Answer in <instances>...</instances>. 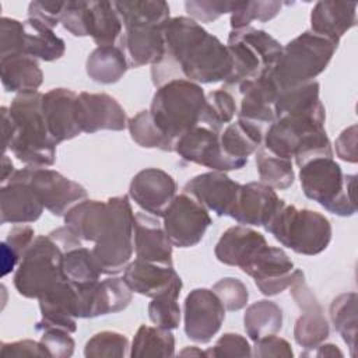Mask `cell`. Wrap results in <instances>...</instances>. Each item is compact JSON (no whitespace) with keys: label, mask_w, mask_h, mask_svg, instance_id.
Returning a JSON list of instances; mask_svg holds the SVG:
<instances>
[{"label":"cell","mask_w":358,"mask_h":358,"mask_svg":"<svg viewBox=\"0 0 358 358\" xmlns=\"http://www.w3.org/2000/svg\"><path fill=\"white\" fill-rule=\"evenodd\" d=\"M14 176L28 182L43 207L57 217L66 215L71 207L87 199L84 186L55 169L25 166L15 171Z\"/></svg>","instance_id":"cell-11"},{"label":"cell","mask_w":358,"mask_h":358,"mask_svg":"<svg viewBox=\"0 0 358 358\" xmlns=\"http://www.w3.org/2000/svg\"><path fill=\"white\" fill-rule=\"evenodd\" d=\"M319 83L313 80L310 83L280 91L275 102V117L284 115H326L324 106L319 98Z\"/></svg>","instance_id":"cell-36"},{"label":"cell","mask_w":358,"mask_h":358,"mask_svg":"<svg viewBox=\"0 0 358 358\" xmlns=\"http://www.w3.org/2000/svg\"><path fill=\"white\" fill-rule=\"evenodd\" d=\"M176 182L168 172L159 168H145L133 176L129 194L143 211L164 217L176 196Z\"/></svg>","instance_id":"cell-17"},{"label":"cell","mask_w":358,"mask_h":358,"mask_svg":"<svg viewBox=\"0 0 358 358\" xmlns=\"http://www.w3.org/2000/svg\"><path fill=\"white\" fill-rule=\"evenodd\" d=\"M324 120L326 115L278 116L263 137L264 148L281 158H295L298 166L313 158L333 157Z\"/></svg>","instance_id":"cell-3"},{"label":"cell","mask_w":358,"mask_h":358,"mask_svg":"<svg viewBox=\"0 0 358 358\" xmlns=\"http://www.w3.org/2000/svg\"><path fill=\"white\" fill-rule=\"evenodd\" d=\"M64 250L48 234L35 236L21 257L14 274V287L25 298H39L64 280L62 259Z\"/></svg>","instance_id":"cell-9"},{"label":"cell","mask_w":358,"mask_h":358,"mask_svg":"<svg viewBox=\"0 0 358 358\" xmlns=\"http://www.w3.org/2000/svg\"><path fill=\"white\" fill-rule=\"evenodd\" d=\"M123 280L133 292L148 298L182 287V278L172 264L151 263L141 259H136L124 267Z\"/></svg>","instance_id":"cell-27"},{"label":"cell","mask_w":358,"mask_h":358,"mask_svg":"<svg viewBox=\"0 0 358 358\" xmlns=\"http://www.w3.org/2000/svg\"><path fill=\"white\" fill-rule=\"evenodd\" d=\"M164 28L152 24L123 27L117 46L123 50L129 67L157 64L165 55Z\"/></svg>","instance_id":"cell-22"},{"label":"cell","mask_w":358,"mask_h":358,"mask_svg":"<svg viewBox=\"0 0 358 358\" xmlns=\"http://www.w3.org/2000/svg\"><path fill=\"white\" fill-rule=\"evenodd\" d=\"M256 168L260 182L274 190H285L294 185L295 173L291 159L277 157L264 147L256 152Z\"/></svg>","instance_id":"cell-42"},{"label":"cell","mask_w":358,"mask_h":358,"mask_svg":"<svg viewBox=\"0 0 358 358\" xmlns=\"http://www.w3.org/2000/svg\"><path fill=\"white\" fill-rule=\"evenodd\" d=\"M241 183L218 171H210L193 176L183 186V192L193 196L208 211L218 217L231 215Z\"/></svg>","instance_id":"cell-20"},{"label":"cell","mask_w":358,"mask_h":358,"mask_svg":"<svg viewBox=\"0 0 358 358\" xmlns=\"http://www.w3.org/2000/svg\"><path fill=\"white\" fill-rule=\"evenodd\" d=\"M130 137L143 148L173 151L175 144L155 124L150 110H141L127 120Z\"/></svg>","instance_id":"cell-44"},{"label":"cell","mask_w":358,"mask_h":358,"mask_svg":"<svg viewBox=\"0 0 358 358\" xmlns=\"http://www.w3.org/2000/svg\"><path fill=\"white\" fill-rule=\"evenodd\" d=\"M355 175H344L333 157H319L299 166V180L305 196L338 217L357 211Z\"/></svg>","instance_id":"cell-6"},{"label":"cell","mask_w":358,"mask_h":358,"mask_svg":"<svg viewBox=\"0 0 358 358\" xmlns=\"http://www.w3.org/2000/svg\"><path fill=\"white\" fill-rule=\"evenodd\" d=\"M0 355L3 358H22V357H46L50 358L46 348L41 341L35 340H18L13 343H1Z\"/></svg>","instance_id":"cell-56"},{"label":"cell","mask_w":358,"mask_h":358,"mask_svg":"<svg viewBox=\"0 0 358 358\" xmlns=\"http://www.w3.org/2000/svg\"><path fill=\"white\" fill-rule=\"evenodd\" d=\"M24 22L1 17L0 20V57L24 55Z\"/></svg>","instance_id":"cell-51"},{"label":"cell","mask_w":358,"mask_h":358,"mask_svg":"<svg viewBox=\"0 0 358 358\" xmlns=\"http://www.w3.org/2000/svg\"><path fill=\"white\" fill-rule=\"evenodd\" d=\"M284 204L273 187L262 182H249L241 185L229 217L241 225L266 227Z\"/></svg>","instance_id":"cell-18"},{"label":"cell","mask_w":358,"mask_h":358,"mask_svg":"<svg viewBox=\"0 0 358 358\" xmlns=\"http://www.w3.org/2000/svg\"><path fill=\"white\" fill-rule=\"evenodd\" d=\"M176 154L187 162L203 165L211 171L227 172L243 168L248 162L228 157L220 144V133L197 124L185 133L175 144Z\"/></svg>","instance_id":"cell-13"},{"label":"cell","mask_w":358,"mask_h":358,"mask_svg":"<svg viewBox=\"0 0 358 358\" xmlns=\"http://www.w3.org/2000/svg\"><path fill=\"white\" fill-rule=\"evenodd\" d=\"M239 1H211V0H187L185 8L192 20L200 22H211L222 14L232 13Z\"/></svg>","instance_id":"cell-50"},{"label":"cell","mask_w":358,"mask_h":358,"mask_svg":"<svg viewBox=\"0 0 358 358\" xmlns=\"http://www.w3.org/2000/svg\"><path fill=\"white\" fill-rule=\"evenodd\" d=\"M41 333L42 336L39 341L46 348L50 357L69 358L73 355L76 343L70 336L71 333L59 327H46L41 330Z\"/></svg>","instance_id":"cell-53"},{"label":"cell","mask_w":358,"mask_h":358,"mask_svg":"<svg viewBox=\"0 0 358 358\" xmlns=\"http://www.w3.org/2000/svg\"><path fill=\"white\" fill-rule=\"evenodd\" d=\"M129 355L131 358L162 357L169 358L175 355V337L172 330L158 326L141 324L134 334Z\"/></svg>","instance_id":"cell-39"},{"label":"cell","mask_w":358,"mask_h":358,"mask_svg":"<svg viewBox=\"0 0 358 358\" xmlns=\"http://www.w3.org/2000/svg\"><path fill=\"white\" fill-rule=\"evenodd\" d=\"M129 338L117 331L103 330L94 334L84 347V357L87 358H123L129 352Z\"/></svg>","instance_id":"cell-47"},{"label":"cell","mask_w":358,"mask_h":358,"mask_svg":"<svg viewBox=\"0 0 358 358\" xmlns=\"http://www.w3.org/2000/svg\"><path fill=\"white\" fill-rule=\"evenodd\" d=\"M263 131L259 124L238 119L225 126L220 133V144L224 152L238 161L248 162V157L260 148Z\"/></svg>","instance_id":"cell-35"},{"label":"cell","mask_w":358,"mask_h":358,"mask_svg":"<svg viewBox=\"0 0 358 358\" xmlns=\"http://www.w3.org/2000/svg\"><path fill=\"white\" fill-rule=\"evenodd\" d=\"M357 6L355 1H317L310 13V31L338 45L357 22Z\"/></svg>","instance_id":"cell-30"},{"label":"cell","mask_w":358,"mask_h":358,"mask_svg":"<svg viewBox=\"0 0 358 358\" xmlns=\"http://www.w3.org/2000/svg\"><path fill=\"white\" fill-rule=\"evenodd\" d=\"M15 169H14V165L11 162V159L7 157V154H3V158H1V185L7 183L10 180V178L14 175Z\"/></svg>","instance_id":"cell-63"},{"label":"cell","mask_w":358,"mask_h":358,"mask_svg":"<svg viewBox=\"0 0 358 358\" xmlns=\"http://www.w3.org/2000/svg\"><path fill=\"white\" fill-rule=\"evenodd\" d=\"M20 263V257L17 253L7 246L6 242H1V274L7 275L14 267Z\"/></svg>","instance_id":"cell-61"},{"label":"cell","mask_w":358,"mask_h":358,"mask_svg":"<svg viewBox=\"0 0 358 358\" xmlns=\"http://www.w3.org/2000/svg\"><path fill=\"white\" fill-rule=\"evenodd\" d=\"M43 204L28 182L11 176L0 189V222L29 224L43 213Z\"/></svg>","instance_id":"cell-26"},{"label":"cell","mask_w":358,"mask_h":358,"mask_svg":"<svg viewBox=\"0 0 358 358\" xmlns=\"http://www.w3.org/2000/svg\"><path fill=\"white\" fill-rule=\"evenodd\" d=\"M208 358H227V357H252V347L249 341L238 333L222 334L214 347L206 350Z\"/></svg>","instance_id":"cell-52"},{"label":"cell","mask_w":358,"mask_h":358,"mask_svg":"<svg viewBox=\"0 0 358 358\" xmlns=\"http://www.w3.org/2000/svg\"><path fill=\"white\" fill-rule=\"evenodd\" d=\"M357 302L355 292H345L336 296L330 305V319L334 329L340 333L352 357H355L357 340Z\"/></svg>","instance_id":"cell-43"},{"label":"cell","mask_w":358,"mask_h":358,"mask_svg":"<svg viewBox=\"0 0 358 358\" xmlns=\"http://www.w3.org/2000/svg\"><path fill=\"white\" fill-rule=\"evenodd\" d=\"M227 48L232 57V71L225 84L236 87L268 73L282 52L275 38L253 27L231 29Z\"/></svg>","instance_id":"cell-8"},{"label":"cell","mask_w":358,"mask_h":358,"mask_svg":"<svg viewBox=\"0 0 358 358\" xmlns=\"http://www.w3.org/2000/svg\"><path fill=\"white\" fill-rule=\"evenodd\" d=\"M180 357H207V351L204 350H200L199 347H185L180 352H179Z\"/></svg>","instance_id":"cell-64"},{"label":"cell","mask_w":358,"mask_h":358,"mask_svg":"<svg viewBox=\"0 0 358 358\" xmlns=\"http://www.w3.org/2000/svg\"><path fill=\"white\" fill-rule=\"evenodd\" d=\"M109 218L108 201L99 200H83L71 207L64 215V224L69 227L81 241L96 242Z\"/></svg>","instance_id":"cell-32"},{"label":"cell","mask_w":358,"mask_h":358,"mask_svg":"<svg viewBox=\"0 0 358 358\" xmlns=\"http://www.w3.org/2000/svg\"><path fill=\"white\" fill-rule=\"evenodd\" d=\"M182 287L172 288L158 296L151 298L148 303V317L150 320L162 329L173 330L180 323V308L178 298L180 295Z\"/></svg>","instance_id":"cell-46"},{"label":"cell","mask_w":358,"mask_h":358,"mask_svg":"<svg viewBox=\"0 0 358 358\" xmlns=\"http://www.w3.org/2000/svg\"><path fill=\"white\" fill-rule=\"evenodd\" d=\"M206 94L200 84L175 78L159 85L152 96L150 113L159 130L173 143L200 124Z\"/></svg>","instance_id":"cell-4"},{"label":"cell","mask_w":358,"mask_h":358,"mask_svg":"<svg viewBox=\"0 0 358 358\" xmlns=\"http://www.w3.org/2000/svg\"><path fill=\"white\" fill-rule=\"evenodd\" d=\"M88 1H64L60 22L74 36H88L87 29Z\"/></svg>","instance_id":"cell-54"},{"label":"cell","mask_w":358,"mask_h":358,"mask_svg":"<svg viewBox=\"0 0 358 358\" xmlns=\"http://www.w3.org/2000/svg\"><path fill=\"white\" fill-rule=\"evenodd\" d=\"M316 351L313 352L315 357H343L344 354L337 348L334 344H320L315 348Z\"/></svg>","instance_id":"cell-62"},{"label":"cell","mask_w":358,"mask_h":358,"mask_svg":"<svg viewBox=\"0 0 358 358\" xmlns=\"http://www.w3.org/2000/svg\"><path fill=\"white\" fill-rule=\"evenodd\" d=\"M74 285L77 289L78 317L83 319L120 312L126 309L133 299V291L126 281L119 277Z\"/></svg>","instance_id":"cell-15"},{"label":"cell","mask_w":358,"mask_h":358,"mask_svg":"<svg viewBox=\"0 0 358 358\" xmlns=\"http://www.w3.org/2000/svg\"><path fill=\"white\" fill-rule=\"evenodd\" d=\"M282 246L305 256L322 253L331 241V224L317 211L284 207L264 227Z\"/></svg>","instance_id":"cell-7"},{"label":"cell","mask_w":358,"mask_h":358,"mask_svg":"<svg viewBox=\"0 0 358 358\" xmlns=\"http://www.w3.org/2000/svg\"><path fill=\"white\" fill-rule=\"evenodd\" d=\"M282 6L284 3L281 1H239L238 7L231 13V28L250 27L255 20L267 22L281 11Z\"/></svg>","instance_id":"cell-48"},{"label":"cell","mask_w":358,"mask_h":358,"mask_svg":"<svg viewBox=\"0 0 358 358\" xmlns=\"http://www.w3.org/2000/svg\"><path fill=\"white\" fill-rule=\"evenodd\" d=\"M164 39L165 55L151 66L154 85L159 87L175 78L213 84L229 77L232 57L227 45L190 17L169 18Z\"/></svg>","instance_id":"cell-1"},{"label":"cell","mask_w":358,"mask_h":358,"mask_svg":"<svg viewBox=\"0 0 358 358\" xmlns=\"http://www.w3.org/2000/svg\"><path fill=\"white\" fill-rule=\"evenodd\" d=\"M39 91L17 94L10 105L14 136L8 150L27 166L48 168L56 161V143L50 137L42 110Z\"/></svg>","instance_id":"cell-2"},{"label":"cell","mask_w":358,"mask_h":358,"mask_svg":"<svg viewBox=\"0 0 358 358\" xmlns=\"http://www.w3.org/2000/svg\"><path fill=\"white\" fill-rule=\"evenodd\" d=\"M0 78L8 92H35L43 83V73L36 59L14 55L0 57Z\"/></svg>","instance_id":"cell-31"},{"label":"cell","mask_w":358,"mask_h":358,"mask_svg":"<svg viewBox=\"0 0 358 358\" xmlns=\"http://www.w3.org/2000/svg\"><path fill=\"white\" fill-rule=\"evenodd\" d=\"M222 302L225 310L236 312L246 306L249 299L248 287L235 277H224L211 288Z\"/></svg>","instance_id":"cell-49"},{"label":"cell","mask_w":358,"mask_h":358,"mask_svg":"<svg viewBox=\"0 0 358 358\" xmlns=\"http://www.w3.org/2000/svg\"><path fill=\"white\" fill-rule=\"evenodd\" d=\"M63 8L64 1H31L28 6V17L55 28L60 22Z\"/></svg>","instance_id":"cell-57"},{"label":"cell","mask_w":358,"mask_h":358,"mask_svg":"<svg viewBox=\"0 0 358 358\" xmlns=\"http://www.w3.org/2000/svg\"><path fill=\"white\" fill-rule=\"evenodd\" d=\"M336 49L331 41L305 31L282 46L270 76L280 91L310 83L326 70Z\"/></svg>","instance_id":"cell-5"},{"label":"cell","mask_w":358,"mask_h":358,"mask_svg":"<svg viewBox=\"0 0 358 358\" xmlns=\"http://www.w3.org/2000/svg\"><path fill=\"white\" fill-rule=\"evenodd\" d=\"M162 218L164 231L176 248L196 246L211 225L208 210L185 192L175 196Z\"/></svg>","instance_id":"cell-12"},{"label":"cell","mask_w":358,"mask_h":358,"mask_svg":"<svg viewBox=\"0 0 358 358\" xmlns=\"http://www.w3.org/2000/svg\"><path fill=\"white\" fill-rule=\"evenodd\" d=\"M62 271L64 280L74 284H88L99 280L103 274L101 264L92 253V249L84 246L73 248L64 252L62 259Z\"/></svg>","instance_id":"cell-41"},{"label":"cell","mask_w":358,"mask_h":358,"mask_svg":"<svg viewBox=\"0 0 358 358\" xmlns=\"http://www.w3.org/2000/svg\"><path fill=\"white\" fill-rule=\"evenodd\" d=\"M129 69L123 50L117 46H96L88 56L85 71L88 77L99 84L117 83Z\"/></svg>","instance_id":"cell-37"},{"label":"cell","mask_w":358,"mask_h":358,"mask_svg":"<svg viewBox=\"0 0 358 358\" xmlns=\"http://www.w3.org/2000/svg\"><path fill=\"white\" fill-rule=\"evenodd\" d=\"M264 246L267 241L263 234L248 225H235L221 235L214 253L218 262L243 270Z\"/></svg>","instance_id":"cell-28"},{"label":"cell","mask_w":358,"mask_h":358,"mask_svg":"<svg viewBox=\"0 0 358 358\" xmlns=\"http://www.w3.org/2000/svg\"><path fill=\"white\" fill-rule=\"evenodd\" d=\"M252 355L259 357V358H268V357L292 358L294 351L287 340H284L275 334H271V336H267V337H263V338L255 341Z\"/></svg>","instance_id":"cell-55"},{"label":"cell","mask_w":358,"mask_h":358,"mask_svg":"<svg viewBox=\"0 0 358 358\" xmlns=\"http://www.w3.org/2000/svg\"><path fill=\"white\" fill-rule=\"evenodd\" d=\"M185 333L194 341L206 344L220 331L225 308L213 289L194 288L185 299Z\"/></svg>","instance_id":"cell-14"},{"label":"cell","mask_w":358,"mask_h":358,"mask_svg":"<svg viewBox=\"0 0 358 358\" xmlns=\"http://www.w3.org/2000/svg\"><path fill=\"white\" fill-rule=\"evenodd\" d=\"M294 270L292 260L281 248L267 245L242 271L255 280L263 295L274 296L291 287Z\"/></svg>","instance_id":"cell-16"},{"label":"cell","mask_w":358,"mask_h":358,"mask_svg":"<svg viewBox=\"0 0 358 358\" xmlns=\"http://www.w3.org/2000/svg\"><path fill=\"white\" fill-rule=\"evenodd\" d=\"M106 201L109 218L101 238L92 248V253L103 274H117L130 263L134 250V213L127 196H115Z\"/></svg>","instance_id":"cell-10"},{"label":"cell","mask_w":358,"mask_h":358,"mask_svg":"<svg viewBox=\"0 0 358 358\" xmlns=\"http://www.w3.org/2000/svg\"><path fill=\"white\" fill-rule=\"evenodd\" d=\"M127 120L124 109L113 96L105 92L78 94V122L83 133L120 131L127 127Z\"/></svg>","instance_id":"cell-23"},{"label":"cell","mask_w":358,"mask_h":358,"mask_svg":"<svg viewBox=\"0 0 358 358\" xmlns=\"http://www.w3.org/2000/svg\"><path fill=\"white\" fill-rule=\"evenodd\" d=\"M42 319L36 323V330L59 327L69 333L77 330L78 303L76 285L67 280L60 281L53 288L38 298Z\"/></svg>","instance_id":"cell-24"},{"label":"cell","mask_w":358,"mask_h":358,"mask_svg":"<svg viewBox=\"0 0 358 358\" xmlns=\"http://www.w3.org/2000/svg\"><path fill=\"white\" fill-rule=\"evenodd\" d=\"M133 241L137 259L172 264V243L168 239L164 225L148 213H136L133 224Z\"/></svg>","instance_id":"cell-29"},{"label":"cell","mask_w":358,"mask_h":358,"mask_svg":"<svg viewBox=\"0 0 358 358\" xmlns=\"http://www.w3.org/2000/svg\"><path fill=\"white\" fill-rule=\"evenodd\" d=\"M88 36L98 46H113L123 32L122 18L113 1H88Z\"/></svg>","instance_id":"cell-33"},{"label":"cell","mask_w":358,"mask_h":358,"mask_svg":"<svg viewBox=\"0 0 358 358\" xmlns=\"http://www.w3.org/2000/svg\"><path fill=\"white\" fill-rule=\"evenodd\" d=\"M64 52L66 43L53 32V28L29 17L24 21V55L36 60L53 62L60 59Z\"/></svg>","instance_id":"cell-34"},{"label":"cell","mask_w":358,"mask_h":358,"mask_svg":"<svg viewBox=\"0 0 358 358\" xmlns=\"http://www.w3.org/2000/svg\"><path fill=\"white\" fill-rule=\"evenodd\" d=\"M123 27L133 24H152L165 27L169 21V6L162 0L113 1Z\"/></svg>","instance_id":"cell-40"},{"label":"cell","mask_w":358,"mask_h":358,"mask_svg":"<svg viewBox=\"0 0 358 358\" xmlns=\"http://www.w3.org/2000/svg\"><path fill=\"white\" fill-rule=\"evenodd\" d=\"M291 295L302 310V315L296 319L294 326V338L298 345L306 350L305 352H309L324 343L330 334V327L320 303L308 284L301 282L295 285L291 289ZM305 352H301V355Z\"/></svg>","instance_id":"cell-21"},{"label":"cell","mask_w":358,"mask_h":358,"mask_svg":"<svg viewBox=\"0 0 358 358\" xmlns=\"http://www.w3.org/2000/svg\"><path fill=\"white\" fill-rule=\"evenodd\" d=\"M42 110L48 131L56 144L83 133L78 122V94L69 88H53L43 94Z\"/></svg>","instance_id":"cell-19"},{"label":"cell","mask_w":358,"mask_h":358,"mask_svg":"<svg viewBox=\"0 0 358 358\" xmlns=\"http://www.w3.org/2000/svg\"><path fill=\"white\" fill-rule=\"evenodd\" d=\"M243 326L252 341L277 334L282 327V309L268 299L253 302L246 308Z\"/></svg>","instance_id":"cell-38"},{"label":"cell","mask_w":358,"mask_h":358,"mask_svg":"<svg viewBox=\"0 0 358 358\" xmlns=\"http://www.w3.org/2000/svg\"><path fill=\"white\" fill-rule=\"evenodd\" d=\"M1 129H3V151L6 154V151L10 147L11 138L14 136V129H15L10 109L6 106L1 108Z\"/></svg>","instance_id":"cell-60"},{"label":"cell","mask_w":358,"mask_h":358,"mask_svg":"<svg viewBox=\"0 0 358 358\" xmlns=\"http://www.w3.org/2000/svg\"><path fill=\"white\" fill-rule=\"evenodd\" d=\"M242 95L238 116L255 124H271L275 120V102L280 90L273 81L270 71L259 78L238 85Z\"/></svg>","instance_id":"cell-25"},{"label":"cell","mask_w":358,"mask_h":358,"mask_svg":"<svg viewBox=\"0 0 358 358\" xmlns=\"http://www.w3.org/2000/svg\"><path fill=\"white\" fill-rule=\"evenodd\" d=\"M236 113V102L231 92L227 90H215L206 95V103L201 115L200 124L221 133L225 124H229Z\"/></svg>","instance_id":"cell-45"},{"label":"cell","mask_w":358,"mask_h":358,"mask_svg":"<svg viewBox=\"0 0 358 358\" xmlns=\"http://www.w3.org/2000/svg\"><path fill=\"white\" fill-rule=\"evenodd\" d=\"M336 154L345 162L355 164L357 157V124L344 129L336 140Z\"/></svg>","instance_id":"cell-58"},{"label":"cell","mask_w":358,"mask_h":358,"mask_svg":"<svg viewBox=\"0 0 358 358\" xmlns=\"http://www.w3.org/2000/svg\"><path fill=\"white\" fill-rule=\"evenodd\" d=\"M34 239H35V232L29 225H17L8 231L4 242L7 243L8 248H11L17 253V256L21 260V257L28 250Z\"/></svg>","instance_id":"cell-59"}]
</instances>
